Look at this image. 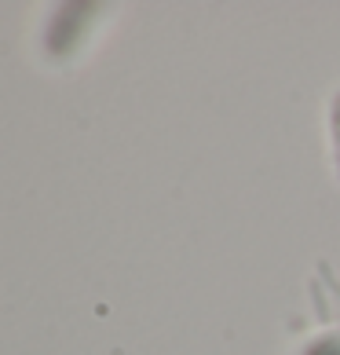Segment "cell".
<instances>
[{
  "label": "cell",
  "mask_w": 340,
  "mask_h": 355,
  "mask_svg": "<svg viewBox=\"0 0 340 355\" xmlns=\"http://www.w3.org/2000/svg\"><path fill=\"white\" fill-rule=\"evenodd\" d=\"M330 143H333V165L340 176V92L330 99Z\"/></svg>",
  "instance_id": "cell-2"
},
{
  "label": "cell",
  "mask_w": 340,
  "mask_h": 355,
  "mask_svg": "<svg viewBox=\"0 0 340 355\" xmlns=\"http://www.w3.org/2000/svg\"><path fill=\"white\" fill-rule=\"evenodd\" d=\"M300 355H340V330L315 337V340H311V345H307L304 352H300Z\"/></svg>",
  "instance_id": "cell-3"
},
{
  "label": "cell",
  "mask_w": 340,
  "mask_h": 355,
  "mask_svg": "<svg viewBox=\"0 0 340 355\" xmlns=\"http://www.w3.org/2000/svg\"><path fill=\"white\" fill-rule=\"evenodd\" d=\"M91 15H99L96 4H66V8H59L55 19H51L48 30H44V48L51 51V55H59V59L73 55L77 44L84 41L88 26L96 22Z\"/></svg>",
  "instance_id": "cell-1"
}]
</instances>
